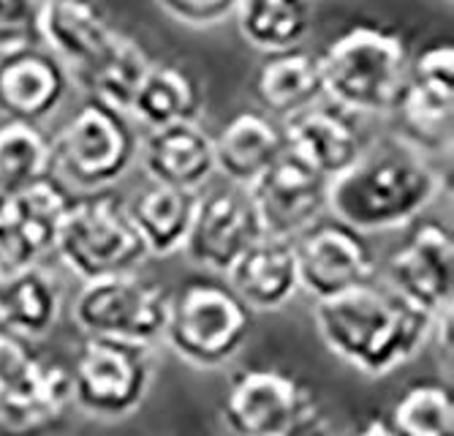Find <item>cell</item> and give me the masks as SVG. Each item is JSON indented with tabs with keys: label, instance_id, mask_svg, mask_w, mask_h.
<instances>
[{
	"label": "cell",
	"instance_id": "obj_1",
	"mask_svg": "<svg viewBox=\"0 0 454 436\" xmlns=\"http://www.w3.org/2000/svg\"><path fill=\"white\" fill-rule=\"evenodd\" d=\"M324 346L370 379L417 361L433 338L435 316L389 289L381 279L313 305Z\"/></svg>",
	"mask_w": 454,
	"mask_h": 436
},
{
	"label": "cell",
	"instance_id": "obj_2",
	"mask_svg": "<svg viewBox=\"0 0 454 436\" xmlns=\"http://www.w3.org/2000/svg\"><path fill=\"white\" fill-rule=\"evenodd\" d=\"M443 188L441 170L397 137L364 145L356 162L329 180L326 213L370 234L403 229L422 218Z\"/></svg>",
	"mask_w": 454,
	"mask_h": 436
},
{
	"label": "cell",
	"instance_id": "obj_3",
	"mask_svg": "<svg viewBox=\"0 0 454 436\" xmlns=\"http://www.w3.org/2000/svg\"><path fill=\"white\" fill-rule=\"evenodd\" d=\"M324 99L351 115H392L408 83L405 38L381 25H356L318 52Z\"/></svg>",
	"mask_w": 454,
	"mask_h": 436
},
{
	"label": "cell",
	"instance_id": "obj_4",
	"mask_svg": "<svg viewBox=\"0 0 454 436\" xmlns=\"http://www.w3.org/2000/svg\"><path fill=\"white\" fill-rule=\"evenodd\" d=\"M254 313L221 281L191 279L169 300L163 338L180 361L215 371L231 363L251 338Z\"/></svg>",
	"mask_w": 454,
	"mask_h": 436
},
{
	"label": "cell",
	"instance_id": "obj_5",
	"mask_svg": "<svg viewBox=\"0 0 454 436\" xmlns=\"http://www.w3.org/2000/svg\"><path fill=\"white\" fill-rule=\"evenodd\" d=\"M55 254L85 284L109 279V275L137 273L147 259V251L126 213V202L112 191L71 196L58 232Z\"/></svg>",
	"mask_w": 454,
	"mask_h": 436
},
{
	"label": "cell",
	"instance_id": "obj_6",
	"mask_svg": "<svg viewBox=\"0 0 454 436\" xmlns=\"http://www.w3.org/2000/svg\"><path fill=\"white\" fill-rule=\"evenodd\" d=\"M153 371L155 361L150 346L85 336L68 369L71 404L88 417L120 423L145 404Z\"/></svg>",
	"mask_w": 454,
	"mask_h": 436
},
{
	"label": "cell",
	"instance_id": "obj_7",
	"mask_svg": "<svg viewBox=\"0 0 454 436\" xmlns=\"http://www.w3.org/2000/svg\"><path fill=\"white\" fill-rule=\"evenodd\" d=\"M139 158L131 117L88 99L52 139V170L74 188L106 191Z\"/></svg>",
	"mask_w": 454,
	"mask_h": 436
},
{
	"label": "cell",
	"instance_id": "obj_8",
	"mask_svg": "<svg viewBox=\"0 0 454 436\" xmlns=\"http://www.w3.org/2000/svg\"><path fill=\"white\" fill-rule=\"evenodd\" d=\"M321 412L316 390L283 369H242L229 379L221 420L231 436H294Z\"/></svg>",
	"mask_w": 454,
	"mask_h": 436
},
{
	"label": "cell",
	"instance_id": "obj_9",
	"mask_svg": "<svg viewBox=\"0 0 454 436\" xmlns=\"http://www.w3.org/2000/svg\"><path fill=\"white\" fill-rule=\"evenodd\" d=\"M71 407V374L35 341L0 333V428L27 433L47 428Z\"/></svg>",
	"mask_w": 454,
	"mask_h": 436
},
{
	"label": "cell",
	"instance_id": "obj_10",
	"mask_svg": "<svg viewBox=\"0 0 454 436\" xmlns=\"http://www.w3.org/2000/svg\"><path fill=\"white\" fill-rule=\"evenodd\" d=\"M172 292L139 273L109 275L79 289L71 316L85 336L153 346L163 338Z\"/></svg>",
	"mask_w": 454,
	"mask_h": 436
},
{
	"label": "cell",
	"instance_id": "obj_11",
	"mask_svg": "<svg viewBox=\"0 0 454 436\" xmlns=\"http://www.w3.org/2000/svg\"><path fill=\"white\" fill-rule=\"evenodd\" d=\"M397 139L422 155L449 153L454 131V47L435 42L408 66V83L397 101Z\"/></svg>",
	"mask_w": 454,
	"mask_h": 436
},
{
	"label": "cell",
	"instance_id": "obj_12",
	"mask_svg": "<svg viewBox=\"0 0 454 436\" xmlns=\"http://www.w3.org/2000/svg\"><path fill=\"white\" fill-rule=\"evenodd\" d=\"M292 243L300 292L316 303L335 300L379 279V262L367 237L335 218L313 224Z\"/></svg>",
	"mask_w": 454,
	"mask_h": 436
},
{
	"label": "cell",
	"instance_id": "obj_13",
	"mask_svg": "<svg viewBox=\"0 0 454 436\" xmlns=\"http://www.w3.org/2000/svg\"><path fill=\"white\" fill-rule=\"evenodd\" d=\"M381 281L430 316L451 311L454 241L449 226L435 218H417L405 243L387 259Z\"/></svg>",
	"mask_w": 454,
	"mask_h": 436
},
{
	"label": "cell",
	"instance_id": "obj_14",
	"mask_svg": "<svg viewBox=\"0 0 454 436\" xmlns=\"http://www.w3.org/2000/svg\"><path fill=\"white\" fill-rule=\"evenodd\" d=\"M245 191L254 202L256 218L262 224V234L292 243L324 218L329 180L286 150Z\"/></svg>",
	"mask_w": 454,
	"mask_h": 436
},
{
	"label": "cell",
	"instance_id": "obj_15",
	"mask_svg": "<svg viewBox=\"0 0 454 436\" xmlns=\"http://www.w3.org/2000/svg\"><path fill=\"white\" fill-rule=\"evenodd\" d=\"M262 234L254 202L245 188L221 186L199 194L193 224L183 251L210 273H223L251 249Z\"/></svg>",
	"mask_w": 454,
	"mask_h": 436
},
{
	"label": "cell",
	"instance_id": "obj_16",
	"mask_svg": "<svg viewBox=\"0 0 454 436\" xmlns=\"http://www.w3.org/2000/svg\"><path fill=\"white\" fill-rule=\"evenodd\" d=\"M280 131L286 150L326 180L343 175L364 150L356 115L324 99L280 121Z\"/></svg>",
	"mask_w": 454,
	"mask_h": 436
},
{
	"label": "cell",
	"instance_id": "obj_17",
	"mask_svg": "<svg viewBox=\"0 0 454 436\" xmlns=\"http://www.w3.org/2000/svg\"><path fill=\"white\" fill-rule=\"evenodd\" d=\"M66 66L44 47H22L0 55V115L38 126L68 93Z\"/></svg>",
	"mask_w": 454,
	"mask_h": 436
},
{
	"label": "cell",
	"instance_id": "obj_18",
	"mask_svg": "<svg viewBox=\"0 0 454 436\" xmlns=\"http://www.w3.org/2000/svg\"><path fill=\"white\" fill-rule=\"evenodd\" d=\"M68 205L71 194L52 175L25 191H17L4 243H0V257L6 267L41 265V259L55 254L58 232Z\"/></svg>",
	"mask_w": 454,
	"mask_h": 436
},
{
	"label": "cell",
	"instance_id": "obj_19",
	"mask_svg": "<svg viewBox=\"0 0 454 436\" xmlns=\"http://www.w3.org/2000/svg\"><path fill=\"white\" fill-rule=\"evenodd\" d=\"M226 287L251 313H272L300 295L294 243L259 237L229 270Z\"/></svg>",
	"mask_w": 454,
	"mask_h": 436
},
{
	"label": "cell",
	"instance_id": "obj_20",
	"mask_svg": "<svg viewBox=\"0 0 454 436\" xmlns=\"http://www.w3.org/2000/svg\"><path fill=\"white\" fill-rule=\"evenodd\" d=\"M142 167L150 183L199 194L215 175L213 137L199 123L155 129L139 145Z\"/></svg>",
	"mask_w": 454,
	"mask_h": 436
},
{
	"label": "cell",
	"instance_id": "obj_21",
	"mask_svg": "<svg viewBox=\"0 0 454 436\" xmlns=\"http://www.w3.org/2000/svg\"><path fill=\"white\" fill-rule=\"evenodd\" d=\"M117 33L98 0H47L41 14V47H50L68 74L90 66Z\"/></svg>",
	"mask_w": 454,
	"mask_h": 436
},
{
	"label": "cell",
	"instance_id": "obj_22",
	"mask_svg": "<svg viewBox=\"0 0 454 436\" xmlns=\"http://www.w3.org/2000/svg\"><path fill=\"white\" fill-rule=\"evenodd\" d=\"M63 292L41 265L0 270V333L27 341L47 338L60 320Z\"/></svg>",
	"mask_w": 454,
	"mask_h": 436
},
{
	"label": "cell",
	"instance_id": "obj_23",
	"mask_svg": "<svg viewBox=\"0 0 454 436\" xmlns=\"http://www.w3.org/2000/svg\"><path fill=\"white\" fill-rule=\"evenodd\" d=\"M215 147V172L226 183L251 188L278 158L286 153V139L280 123L262 112H239L237 117L213 137Z\"/></svg>",
	"mask_w": 454,
	"mask_h": 436
},
{
	"label": "cell",
	"instance_id": "obj_24",
	"mask_svg": "<svg viewBox=\"0 0 454 436\" xmlns=\"http://www.w3.org/2000/svg\"><path fill=\"white\" fill-rule=\"evenodd\" d=\"M254 96L278 121L318 104L324 99L318 55L302 47L264 55L254 76Z\"/></svg>",
	"mask_w": 454,
	"mask_h": 436
},
{
	"label": "cell",
	"instance_id": "obj_25",
	"mask_svg": "<svg viewBox=\"0 0 454 436\" xmlns=\"http://www.w3.org/2000/svg\"><path fill=\"white\" fill-rule=\"evenodd\" d=\"M199 194L147 183L126 202V213L139 234L147 257H169L183 251L193 224Z\"/></svg>",
	"mask_w": 454,
	"mask_h": 436
},
{
	"label": "cell",
	"instance_id": "obj_26",
	"mask_svg": "<svg viewBox=\"0 0 454 436\" xmlns=\"http://www.w3.org/2000/svg\"><path fill=\"white\" fill-rule=\"evenodd\" d=\"M201 109L204 93L199 79L183 66L153 60L134 96L129 117L155 131L177 123H199Z\"/></svg>",
	"mask_w": 454,
	"mask_h": 436
},
{
	"label": "cell",
	"instance_id": "obj_27",
	"mask_svg": "<svg viewBox=\"0 0 454 436\" xmlns=\"http://www.w3.org/2000/svg\"><path fill=\"white\" fill-rule=\"evenodd\" d=\"M153 60L137 38L117 33L114 42L82 71L68 74V79L85 91L93 101H101L122 115L131 112L134 96L142 85Z\"/></svg>",
	"mask_w": 454,
	"mask_h": 436
},
{
	"label": "cell",
	"instance_id": "obj_28",
	"mask_svg": "<svg viewBox=\"0 0 454 436\" xmlns=\"http://www.w3.org/2000/svg\"><path fill=\"white\" fill-rule=\"evenodd\" d=\"M234 20L247 47L264 55L297 50L313 28V0H239Z\"/></svg>",
	"mask_w": 454,
	"mask_h": 436
},
{
	"label": "cell",
	"instance_id": "obj_29",
	"mask_svg": "<svg viewBox=\"0 0 454 436\" xmlns=\"http://www.w3.org/2000/svg\"><path fill=\"white\" fill-rule=\"evenodd\" d=\"M52 175V139L33 123L0 126V188L17 194Z\"/></svg>",
	"mask_w": 454,
	"mask_h": 436
},
{
	"label": "cell",
	"instance_id": "obj_30",
	"mask_svg": "<svg viewBox=\"0 0 454 436\" xmlns=\"http://www.w3.org/2000/svg\"><path fill=\"white\" fill-rule=\"evenodd\" d=\"M395 436H454V395L443 382L411 384L384 417Z\"/></svg>",
	"mask_w": 454,
	"mask_h": 436
},
{
	"label": "cell",
	"instance_id": "obj_31",
	"mask_svg": "<svg viewBox=\"0 0 454 436\" xmlns=\"http://www.w3.org/2000/svg\"><path fill=\"white\" fill-rule=\"evenodd\" d=\"M47 0H0V55L41 47V14Z\"/></svg>",
	"mask_w": 454,
	"mask_h": 436
},
{
	"label": "cell",
	"instance_id": "obj_32",
	"mask_svg": "<svg viewBox=\"0 0 454 436\" xmlns=\"http://www.w3.org/2000/svg\"><path fill=\"white\" fill-rule=\"evenodd\" d=\"M239 0H158V6L188 28H215L234 17Z\"/></svg>",
	"mask_w": 454,
	"mask_h": 436
},
{
	"label": "cell",
	"instance_id": "obj_33",
	"mask_svg": "<svg viewBox=\"0 0 454 436\" xmlns=\"http://www.w3.org/2000/svg\"><path fill=\"white\" fill-rule=\"evenodd\" d=\"M348 436H395V433L389 431V425H387L384 420L373 417V420L362 423L359 428H354V431H351Z\"/></svg>",
	"mask_w": 454,
	"mask_h": 436
},
{
	"label": "cell",
	"instance_id": "obj_34",
	"mask_svg": "<svg viewBox=\"0 0 454 436\" xmlns=\"http://www.w3.org/2000/svg\"><path fill=\"white\" fill-rule=\"evenodd\" d=\"M6 267V262H4V257H0V270H4Z\"/></svg>",
	"mask_w": 454,
	"mask_h": 436
}]
</instances>
